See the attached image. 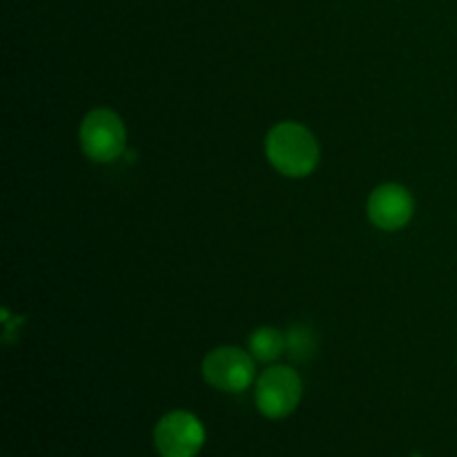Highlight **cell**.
<instances>
[{
    "label": "cell",
    "mask_w": 457,
    "mask_h": 457,
    "mask_svg": "<svg viewBox=\"0 0 457 457\" xmlns=\"http://www.w3.org/2000/svg\"><path fill=\"white\" fill-rule=\"evenodd\" d=\"M288 351L295 360H306L315 351V344H312V335L308 333V328L299 326V328L290 330L288 337Z\"/></svg>",
    "instance_id": "obj_8"
},
{
    "label": "cell",
    "mask_w": 457,
    "mask_h": 457,
    "mask_svg": "<svg viewBox=\"0 0 457 457\" xmlns=\"http://www.w3.org/2000/svg\"><path fill=\"white\" fill-rule=\"evenodd\" d=\"M266 154L272 168L286 177H306L317 168L320 145L315 137L299 123H279L268 132Z\"/></svg>",
    "instance_id": "obj_1"
},
{
    "label": "cell",
    "mask_w": 457,
    "mask_h": 457,
    "mask_svg": "<svg viewBox=\"0 0 457 457\" xmlns=\"http://www.w3.org/2000/svg\"><path fill=\"white\" fill-rule=\"evenodd\" d=\"M204 424L187 411L168 413L154 428V446L161 457H196L204 449Z\"/></svg>",
    "instance_id": "obj_3"
},
{
    "label": "cell",
    "mask_w": 457,
    "mask_h": 457,
    "mask_svg": "<svg viewBox=\"0 0 457 457\" xmlns=\"http://www.w3.org/2000/svg\"><path fill=\"white\" fill-rule=\"evenodd\" d=\"M259 411L270 420H281L297 409L302 400V379L293 369L275 366L259 378L254 391Z\"/></svg>",
    "instance_id": "obj_4"
},
{
    "label": "cell",
    "mask_w": 457,
    "mask_h": 457,
    "mask_svg": "<svg viewBox=\"0 0 457 457\" xmlns=\"http://www.w3.org/2000/svg\"><path fill=\"white\" fill-rule=\"evenodd\" d=\"M204 378L219 391L241 393L253 382L254 364L241 348H217L204 360Z\"/></svg>",
    "instance_id": "obj_5"
},
{
    "label": "cell",
    "mask_w": 457,
    "mask_h": 457,
    "mask_svg": "<svg viewBox=\"0 0 457 457\" xmlns=\"http://www.w3.org/2000/svg\"><path fill=\"white\" fill-rule=\"evenodd\" d=\"M286 348H288V339L277 328H268L266 326V328H259L250 337V353L259 361H275L277 357L284 355Z\"/></svg>",
    "instance_id": "obj_7"
},
{
    "label": "cell",
    "mask_w": 457,
    "mask_h": 457,
    "mask_svg": "<svg viewBox=\"0 0 457 457\" xmlns=\"http://www.w3.org/2000/svg\"><path fill=\"white\" fill-rule=\"evenodd\" d=\"M80 145L92 161L110 163L125 150V125L112 110H94L80 125Z\"/></svg>",
    "instance_id": "obj_2"
},
{
    "label": "cell",
    "mask_w": 457,
    "mask_h": 457,
    "mask_svg": "<svg viewBox=\"0 0 457 457\" xmlns=\"http://www.w3.org/2000/svg\"><path fill=\"white\" fill-rule=\"evenodd\" d=\"M413 217V196L397 183L378 187L369 199V219L382 230H400Z\"/></svg>",
    "instance_id": "obj_6"
}]
</instances>
